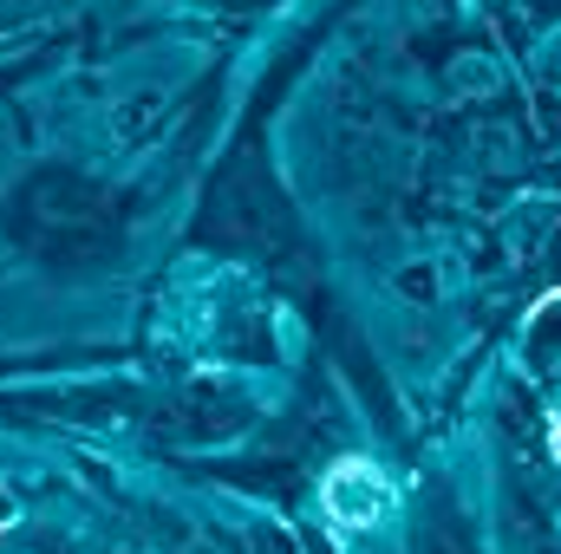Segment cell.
I'll use <instances>...</instances> for the list:
<instances>
[{
  "instance_id": "1",
  "label": "cell",
  "mask_w": 561,
  "mask_h": 554,
  "mask_svg": "<svg viewBox=\"0 0 561 554\" xmlns=\"http://www.w3.org/2000/svg\"><path fill=\"white\" fill-rule=\"evenodd\" d=\"M327 509H333L340 522H379V516L392 509V489H386L366 463H353V470H333V483H327Z\"/></svg>"
}]
</instances>
